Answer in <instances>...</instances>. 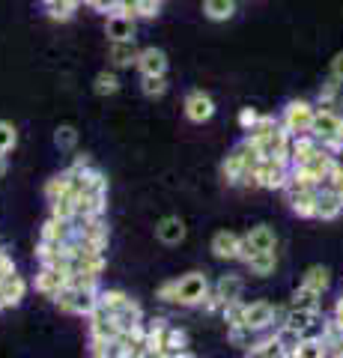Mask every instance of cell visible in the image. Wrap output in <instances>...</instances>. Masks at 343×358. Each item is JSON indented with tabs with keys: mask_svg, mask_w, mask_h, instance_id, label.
Returning a JSON list of instances; mask_svg holds the SVG:
<instances>
[{
	"mask_svg": "<svg viewBox=\"0 0 343 358\" xmlns=\"http://www.w3.org/2000/svg\"><path fill=\"white\" fill-rule=\"evenodd\" d=\"M311 134L323 143L328 152H340L343 150V114L331 108H319L314 110V122H311Z\"/></svg>",
	"mask_w": 343,
	"mask_h": 358,
	"instance_id": "1",
	"label": "cell"
},
{
	"mask_svg": "<svg viewBox=\"0 0 343 358\" xmlns=\"http://www.w3.org/2000/svg\"><path fill=\"white\" fill-rule=\"evenodd\" d=\"M54 305L63 313H72V317H90L98 305V289H75V287H63L57 296H54Z\"/></svg>",
	"mask_w": 343,
	"mask_h": 358,
	"instance_id": "2",
	"label": "cell"
},
{
	"mask_svg": "<svg viewBox=\"0 0 343 358\" xmlns=\"http://www.w3.org/2000/svg\"><path fill=\"white\" fill-rule=\"evenodd\" d=\"M284 317H286V310L272 305V301H251V305H245V313H242V326L263 334V331H269L275 322L281 326Z\"/></svg>",
	"mask_w": 343,
	"mask_h": 358,
	"instance_id": "3",
	"label": "cell"
},
{
	"mask_svg": "<svg viewBox=\"0 0 343 358\" xmlns=\"http://www.w3.org/2000/svg\"><path fill=\"white\" fill-rule=\"evenodd\" d=\"M209 278L203 272H188L182 278H176V305H185V308H194V305H203L209 299Z\"/></svg>",
	"mask_w": 343,
	"mask_h": 358,
	"instance_id": "4",
	"label": "cell"
},
{
	"mask_svg": "<svg viewBox=\"0 0 343 358\" xmlns=\"http://www.w3.org/2000/svg\"><path fill=\"white\" fill-rule=\"evenodd\" d=\"M254 173H257V188L278 192V188H286V182H290V159H260Z\"/></svg>",
	"mask_w": 343,
	"mask_h": 358,
	"instance_id": "5",
	"label": "cell"
},
{
	"mask_svg": "<svg viewBox=\"0 0 343 358\" xmlns=\"http://www.w3.org/2000/svg\"><path fill=\"white\" fill-rule=\"evenodd\" d=\"M242 289H245V284H242V278L239 275H221L218 281H215V287L209 289V299L203 301V305L209 308V310H224L230 301H239L242 299Z\"/></svg>",
	"mask_w": 343,
	"mask_h": 358,
	"instance_id": "6",
	"label": "cell"
},
{
	"mask_svg": "<svg viewBox=\"0 0 343 358\" xmlns=\"http://www.w3.org/2000/svg\"><path fill=\"white\" fill-rule=\"evenodd\" d=\"M314 110H316V105L305 102V99H293V102L284 108L281 126H284L286 131H290V134H305V131H311Z\"/></svg>",
	"mask_w": 343,
	"mask_h": 358,
	"instance_id": "7",
	"label": "cell"
},
{
	"mask_svg": "<svg viewBox=\"0 0 343 358\" xmlns=\"http://www.w3.org/2000/svg\"><path fill=\"white\" fill-rule=\"evenodd\" d=\"M245 251H242V263L248 260L251 254H260V251H275V245H278V236H275V230L269 224H257V227H251L245 236Z\"/></svg>",
	"mask_w": 343,
	"mask_h": 358,
	"instance_id": "8",
	"label": "cell"
},
{
	"mask_svg": "<svg viewBox=\"0 0 343 358\" xmlns=\"http://www.w3.org/2000/svg\"><path fill=\"white\" fill-rule=\"evenodd\" d=\"M212 254L218 260H242V251H245V239L233 230H218L212 236Z\"/></svg>",
	"mask_w": 343,
	"mask_h": 358,
	"instance_id": "9",
	"label": "cell"
},
{
	"mask_svg": "<svg viewBox=\"0 0 343 358\" xmlns=\"http://www.w3.org/2000/svg\"><path fill=\"white\" fill-rule=\"evenodd\" d=\"M185 117L191 120V122H209L215 117V102H212V96L203 93V90H191V93L185 96Z\"/></svg>",
	"mask_w": 343,
	"mask_h": 358,
	"instance_id": "10",
	"label": "cell"
},
{
	"mask_svg": "<svg viewBox=\"0 0 343 358\" xmlns=\"http://www.w3.org/2000/svg\"><path fill=\"white\" fill-rule=\"evenodd\" d=\"M290 141H293V134L286 131L284 126H278L269 138L257 143L260 159H290Z\"/></svg>",
	"mask_w": 343,
	"mask_h": 358,
	"instance_id": "11",
	"label": "cell"
},
{
	"mask_svg": "<svg viewBox=\"0 0 343 358\" xmlns=\"http://www.w3.org/2000/svg\"><path fill=\"white\" fill-rule=\"evenodd\" d=\"M286 197H290V206L298 218H316V188H295L286 185L284 188Z\"/></svg>",
	"mask_w": 343,
	"mask_h": 358,
	"instance_id": "12",
	"label": "cell"
},
{
	"mask_svg": "<svg viewBox=\"0 0 343 358\" xmlns=\"http://www.w3.org/2000/svg\"><path fill=\"white\" fill-rule=\"evenodd\" d=\"M105 36L110 42H131V39L138 36V18L108 15V21H105Z\"/></svg>",
	"mask_w": 343,
	"mask_h": 358,
	"instance_id": "13",
	"label": "cell"
},
{
	"mask_svg": "<svg viewBox=\"0 0 343 358\" xmlns=\"http://www.w3.org/2000/svg\"><path fill=\"white\" fill-rule=\"evenodd\" d=\"M343 212V200L335 188L328 185H319L316 188V218L319 221H335L337 215Z\"/></svg>",
	"mask_w": 343,
	"mask_h": 358,
	"instance_id": "14",
	"label": "cell"
},
{
	"mask_svg": "<svg viewBox=\"0 0 343 358\" xmlns=\"http://www.w3.org/2000/svg\"><path fill=\"white\" fill-rule=\"evenodd\" d=\"M319 150H323V143H319L311 131H305V134H293V141H290V164H305L311 155H316Z\"/></svg>",
	"mask_w": 343,
	"mask_h": 358,
	"instance_id": "15",
	"label": "cell"
},
{
	"mask_svg": "<svg viewBox=\"0 0 343 358\" xmlns=\"http://www.w3.org/2000/svg\"><path fill=\"white\" fill-rule=\"evenodd\" d=\"M185 221L180 218V215H164L159 224H156V239L161 242V245H180V242H185Z\"/></svg>",
	"mask_w": 343,
	"mask_h": 358,
	"instance_id": "16",
	"label": "cell"
},
{
	"mask_svg": "<svg viewBox=\"0 0 343 358\" xmlns=\"http://www.w3.org/2000/svg\"><path fill=\"white\" fill-rule=\"evenodd\" d=\"M138 72L140 75H168V54L161 48H140L138 54Z\"/></svg>",
	"mask_w": 343,
	"mask_h": 358,
	"instance_id": "17",
	"label": "cell"
},
{
	"mask_svg": "<svg viewBox=\"0 0 343 358\" xmlns=\"http://www.w3.org/2000/svg\"><path fill=\"white\" fill-rule=\"evenodd\" d=\"M0 296H3V305L6 308L21 305V299L27 296V281L18 272L3 275V278H0Z\"/></svg>",
	"mask_w": 343,
	"mask_h": 358,
	"instance_id": "18",
	"label": "cell"
},
{
	"mask_svg": "<svg viewBox=\"0 0 343 358\" xmlns=\"http://www.w3.org/2000/svg\"><path fill=\"white\" fill-rule=\"evenodd\" d=\"M36 289L42 296L54 299L60 293V289L66 287V272H60V268H51V266H39V275H36Z\"/></svg>",
	"mask_w": 343,
	"mask_h": 358,
	"instance_id": "19",
	"label": "cell"
},
{
	"mask_svg": "<svg viewBox=\"0 0 343 358\" xmlns=\"http://www.w3.org/2000/svg\"><path fill=\"white\" fill-rule=\"evenodd\" d=\"M138 54H140V48L135 45V39H131V42H110L108 60H110L114 69H129V66L138 63Z\"/></svg>",
	"mask_w": 343,
	"mask_h": 358,
	"instance_id": "20",
	"label": "cell"
},
{
	"mask_svg": "<svg viewBox=\"0 0 343 358\" xmlns=\"http://www.w3.org/2000/svg\"><path fill=\"white\" fill-rule=\"evenodd\" d=\"M316 322H319V310H298V308H286V317H284L281 326H293L295 331L311 334Z\"/></svg>",
	"mask_w": 343,
	"mask_h": 358,
	"instance_id": "21",
	"label": "cell"
},
{
	"mask_svg": "<svg viewBox=\"0 0 343 358\" xmlns=\"http://www.w3.org/2000/svg\"><path fill=\"white\" fill-rule=\"evenodd\" d=\"M245 266H248V272H251V275H257V278H269V275H275V268H278V254H275V251L251 254L248 260H245Z\"/></svg>",
	"mask_w": 343,
	"mask_h": 358,
	"instance_id": "22",
	"label": "cell"
},
{
	"mask_svg": "<svg viewBox=\"0 0 343 358\" xmlns=\"http://www.w3.org/2000/svg\"><path fill=\"white\" fill-rule=\"evenodd\" d=\"M323 293H316V289L311 287H305V284H298L293 289V296H290V305L286 308H298V310H319L323 308V299H319Z\"/></svg>",
	"mask_w": 343,
	"mask_h": 358,
	"instance_id": "23",
	"label": "cell"
},
{
	"mask_svg": "<svg viewBox=\"0 0 343 358\" xmlns=\"http://www.w3.org/2000/svg\"><path fill=\"white\" fill-rule=\"evenodd\" d=\"M203 15L209 21H230L236 15V0H203Z\"/></svg>",
	"mask_w": 343,
	"mask_h": 358,
	"instance_id": "24",
	"label": "cell"
},
{
	"mask_svg": "<svg viewBox=\"0 0 343 358\" xmlns=\"http://www.w3.org/2000/svg\"><path fill=\"white\" fill-rule=\"evenodd\" d=\"M290 358H328V350L323 338H314V334H307V338H302V343L293 350Z\"/></svg>",
	"mask_w": 343,
	"mask_h": 358,
	"instance_id": "25",
	"label": "cell"
},
{
	"mask_svg": "<svg viewBox=\"0 0 343 358\" xmlns=\"http://www.w3.org/2000/svg\"><path fill=\"white\" fill-rule=\"evenodd\" d=\"M114 320L119 322V329L129 331V329H135V326H140V322H143V310H140L138 301H131V299H129L126 305L114 313Z\"/></svg>",
	"mask_w": 343,
	"mask_h": 358,
	"instance_id": "26",
	"label": "cell"
},
{
	"mask_svg": "<svg viewBox=\"0 0 343 358\" xmlns=\"http://www.w3.org/2000/svg\"><path fill=\"white\" fill-rule=\"evenodd\" d=\"M227 338H230V343H233V346H239V350H251L254 343H260L263 334L248 329V326H230L227 329Z\"/></svg>",
	"mask_w": 343,
	"mask_h": 358,
	"instance_id": "27",
	"label": "cell"
},
{
	"mask_svg": "<svg viewBox=\"0 0 343 358\" xmlns=\"http://www.w3.org/2000/svg\"><path fill=\"white\" fill-rule=\"evenodd\" d=\"M278 126H281V120H275L272 114H263V117L257 120V126H254L251 131H245V141H251L254 147H257V143L269 138V134H272L275 129H278Z\"/></svg>",
	"mask_w": 343,
	"mask_h": 358,
	"instance_id": "28",
	"label": "cell"
},
{
	"mask_svg": "<svg viewBox=\"0 0 343 358\" xmlns=\"http://www.w3.org/2000/svg\"><path fill=\"white\" fill-rule=\"evenodd\" d=\"M302 284L311 287V289H316V293H326L328 284H331V272H328L326 266H311V268H307V272L302 275Z\"/></svg>",
	"mask_w": 343,
	"mask_h": 358,
	"instance_id": "29",
	"label": "cell"
},
{
	"mask_svg": "<svg viewBox=\"0 0 343 358\" xmlns=\"http://www.w3.org/2000/svg\"><path fill=\"white\" fill-rule=\"evenodd\" d=\"M93 93L96 96H114V93H119V78H117V72L114 69H102L96 75V81H93Z\"/></svg>",
	"mask_w": 343,
	"mask_h": 358,
	"instance_id": "30",
	"label": "cell"
},
{
	"mask_svg": "<svg viewBox=\"0 0 343 358\" xmlns=\"http://www.w3.org/2000/svg\"><path fill=\"white\" fill-rule=\"evenodd\" d=\"M340 102H343V84L335 81V78H328V81L323 84V90H319V108L335 110Z\"/></svg>",
	"mask_w": 343,
	"mask_h": 358,
	"instance_id": "31",
	"label": "cell"
},
{
	"mask_svg": "<svg viewBox=\"0 0 343 358\" xmlns=\"http://www.w3.org/2000/svg\"><path fill=\"white\" fill-rule=\"evenodd\" d=\"M302 338H307V334L295 331L293 326H278V329H275V341L281 343V350H284V355H286V358H290L295 346L302 343Z\"/></svg>",
	"mask_w": 343,
	"mask_h": 358,
	"instance_id": "32",
	"label": "cell"
},
{
	"mask_svg": "<svg viewBox=\"0 0 343 358\" xmlns=\"http://www.w3.org/2000/svg\"><path fill=\"white\" fill-rule=\"evenodd\" d=\"M69 192H72V176H69V171H66V173H57V176H51V179H48V185H45L48 203L60 200L63 194H69Z\"/></svg>",
	"mask_w": 343,
	"mask_h": 358,
	"instance_id": "33",
	"label": "cell"
},
{
	"mask_svg": "<svg viewBox=\"0 0 343 358\" xmlns=\"http://www.w3.org/2000/svg\"><path fill=\"white\" fill-rule=\"evenodd\" d=\"M140 90L149 99H161L168 93V78L164 75H140Z\"/></svg>",
	"mask_w": 343,
	"mask_h": 358,
	"instance_id": "34",
	"label": "cell"
},
{
	"mask_svg": "<svg viewBox=\"0 0 343 358\" xmlns=\"http://www.w3.org/2000/svg\"><path fill=\"white\" fill-rule=\"evenodd\" d=\"M45 9L54 21H72L75 13H78V3H72V0H51V3H45Z\"/></svg>",
	"mask_w": 343,
	"mask_h": 358,
	"instance_id": "35",
	"label": "cell"
},
{
	"mask_svg": "<svg viewBox=\"0 0 343 358\" xmlns=\"http://www.w3.org/2000/svg\"><path fill=\"white\" fill-rule=\"evenodd\" d=\"M129 301V296L123 289H98V305H102L108 313H117Z\"/></svg>",
	"mask_w": 343,
	"mask_h": 358,
	"instance_id": "36",
	"label": "cell"
},
{
	"mask_svg": "<svg viewBox=\"0 0 343 358\" xmlns=\"http://www.w3.org/2000/svg\"><path fill=\"white\" fill-rule=\"evenodd\" d=\"M185 346H188V334L176 326H168V331H164V352H182Z\"/></svg>",
	"mask_w": 343,
	"mask_h": 358,
	"instance_id": "37",
	"label": "cell"
},
{
	"mask_svg": "<svg viewBox=\"0 0 343 358\" xmlns=\"http://www.w3.org/2000/svg\"><path fill=\"white\" fill-rule=\"evenodd\" d=\"M15 147H18V131H15V126H13V122H6V120H0V152L9 155Z\"/></svg>",
	"mask_w": 343,
	"mask_h": 358,
	"instance_id": "38",
	"label": "cell"
},
{
	"mask_svg": "<svg viewBox=\"0 0 343 358\" xmlns=\"http://www.w3.org/2000/svg\"><path fill=\"white\" fill-rule=\"evenodd\" d=\"M54 143H57V150H75L78 147V129L75 126H57V131H54Z\"/></svg>",
	"mask_w": 343,
	"mask_h": 358,
	"instance_id": "39",
	"label": "cell"
},
{
	"mask_svg": "<svg viewBox=\"0 0 343 358\" xmlns=\"http://www.w3.org/2000/svg\"><path fill=\"white\" fill-rule=\"evenodd\" d=\"M260 117H263V114H260L257 108H242V110H239V129H242V131H251L254 126H257Z\"/></svg>",
	"mask_w": 343,
	"mask_h": 358,
	"instance_id": "40",
	"label": "cell"
},
{
	"mask_svg": "<svg viewBox=\"0 0 343 358\" xmlns=\"http://www.w3.org/2000/svg\"><path fill=\"white\" fill-rule=\"evenodd\" d=\"M161 0H138V18H159Z\"/></svg>",
	"mask_w": 343,
	"mask_h": 358,
	"instance_id": "41",
	"label": "cell"
},
{
	"mask_svg": "<svg viewBox=\"0 0 343 358\" xmlns=\"http://www.w3.org/2000/svg\"><path fill=\"white\" fill-rule=\"evenodd\" d=\"M117 3H119V0H87V6L96 9V13H105V15L114 13Z\"/></svg>",
	"mask_w": 343,
	"mask_h": 358,
	"instance_id": "42",
	"label": "cell"
},
{
	"mask_svg": "<svg viewBox=\"0 0 343 358\" xmlns=\"http://www.w3.org/2000/svg\"><path fill=\"white\" fill-rule=\"evenodd\" d=\"M328 188H335V192L340 194V200H343V164L337 162V167H335V173H331V179L326 182Z\"/></svg>",
	"mask_w": 343,
	"mask_h": 358,
	"instance_id": "43",
	"label": "cell"
},
{
	"mask_svg": "<svg viewBox=\"0 0 343 358\" xmlns=\"http://www.w3.org/2000/svg\"><path fill=\"white\" fill-rule=\"evenodd\" d=\"M159 299L161 301H176V281H164L159 287Z\"/></svg>",
	"mask_w": 343,
	"mask_h": 358,
	"instance_id": "44",
	"label": "cell"
},
{
	"mask_svg": "<svg viewBox=\"0 0 343 358\" xmlns=\"http://www.w3.org/2000/svg\"><path fill=\"white\" fill-rule=\"evenodd\" d=\"M331 78H335V81H340L343 84V51H337L335 54V60H331Z\"/></svg>",
	"mask_w": 343,
	"mask_h": 358,
	"instance_id": "45",
	"label": "cell"
},
{
	"mask_svg": "<svg viewBox=\"0 0 343 358\" xmlns=\"http://www.w3.org/2000/svg\"><path fill=\"white\" fill-rule=\"evenodd\" d=\"M87 167H93V162H90V155H78V159L72 162V167L69 171H75V173H81V171H87Z\"/></svg>",
	"mask_w": 343,
	"mask_h": 358,
	"instance_id": "46",
	"label": "cell"
},
{
	"mask_svg": "<svg viewBox=\"0 0 343 358\" xmlns=\"http://www.w3.org/2000/svg\"><path fill=\"white\" fill-rule=\"evenodd\" d=\"M6 171H9V159H6V155H3V152H0V179H3V176H6Z\"/></svg>",
	"mask_w": 343,
	"mask_h": 358,
	"instance_id": "47",
	"label": "cell"
}]
</instances>
